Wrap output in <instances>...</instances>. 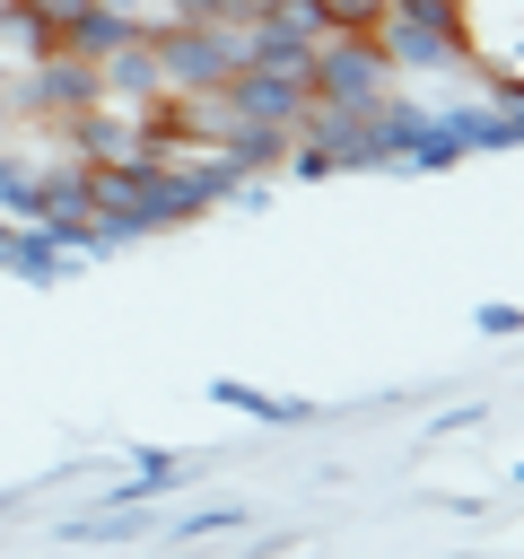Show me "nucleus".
<instances>
[{"label": "nucleus", "instance_id": "20e7f679", "mask_svg": "<svg viewBox=\"0 0 524 559\" xmlns=\"http://www.w3.org/2000/svg\"><path fill=\"white\" fill-rule=\"evenodd\" d=\"M52 140H61L79 166H148V157H157V148H148V131H140V105H114V96L79 105Z\"/></svg>", "mask_w": 524, "mask_h": 559}, {"label": "nucleus", "instance_id": "f03ea898", "mask_svg": "<svg viewBox=\"0 0 524 559\" xmlns=\"http://www.w3.org/2000/svg\"><path fill=\"white\" fill-rule=\"evenodd\" d=\"M376 52L393 61V79L402 70H463L472 61V17H428V9H384L376 17Z\"/></svg>", "mask_w": 524, "mask_h": 559}, {"label": "nucleus", "instance_id": "a211bd4d", "mask_svg": "<svg viewBox=\"0 0 524 559\" xmlns=\"http://www.w3.org/2000/svg\"><path fill=\"white\" fill-rule=\"evenodd\" d=\"M9 236H17V218H9V210H0V245H9Z\"/></svg>", "mask_w": 524, "mask_h": 559}, {"label": "nucleus", "instance_id": "6ab92c4d", "mask_svg": "<svg viewBox=\"0 0 524 559\" xmlns=\"http://www.w3.org/2000/svg\"><path fill=\"white\" fill-rule=\"evenodd\" d=\"M114 9H148V0H114Z\"/></svg>", "mask_w": 524, "mask_h": 559}, {"label": "nucleus", "instance_id": "ddd939ff", "mask_svg": "<svg viewBox=\"0 0 524 559\" xmlns=\"http://www.w3.org/2000/svg\"><path fill=\"white\" fill-rule=\"evenodd\" d=\"M183 472H192V454H166V445H140V454H131V480H140L148 498H157V489H175Z\"/></svg>", "mask_w": 524, "mask_h": 559}, {"label": "nucleus", "instance_id": "423d86ee", "mask_svg": "<svg viewBox=\"0 0 524 559\" xmlns=\"http://www.w3.org/2000/svg\"><path fill=\"white\" fill-rule=\"evenodd\" d=\"M445 114V131L463 140V157H515V140H524V105H437Z\"/></svg>", "mask_w": 524, "mask_h": 559}, {"label": "nucleus", "instance_id": "f257e3e1", "mask_svg": "<svg viewBox=\"0 0 524 559\" xmlns=\"http://www.w3.org/2000/svg\"><path fill=\"white\" fill-rule=\"evenodd\" d=\"M148 52H157V79L183 87V96H210L245 70L253 52V26L245 17H148Z\"/></svg>", "mask_w": 524, "mask_h": 559}, {"label": "nucleus", "instance_id": "7ed1b4c3", "mask_svg": "<svg viewBox=\"0 0 524 559\" xmlns=\"http://www.w3.org/2000/svg\"><path fill=\"white\" fill-rule=\"evenodd\" d=\"M306 87H314L323 105H376V96L393 87V61L376 52V35H349V26H332V35L306 52Z\"/></svg>", "mask_w": 524, "mask_h": 559}, {"label": "nucleus", "instance_id": "39448f33", "mask_svg": "<svg viewBox=\"0 0 524 559\" xmlns=\"http://www.w3.org/2000/svg\"><path fill=\"white\" fill-rule=\"evenodd\" d=\"M306 70H288V61H245L236 79H227V105L236 114H253V122H279V131H297V114H306Z\"/></svg>", "mask_w": 524, "mask_h": 559}, {"label": "nucleus", "instance_id": "9d476101", "mask_svg": "<svg viewBox=\"0 0 524 559\" xmlns=\"http://www.w3.org/2000/svg\"><path fill=\"white\" fill-rule=\"evenodd\" d=\"M61 533H70V542H140V533H157V515H148V498H122V507H96V515H70Z\"/></svg>", "mask_w": 524, "mask_h": 559}, {"label": "nucleus", "instance_id": "2eb2a0df", "mask_svg": "<svg viewBox=\"0 0 524 559\" xmlns=\"http://www.w3.org/2000/svg\"><path fill=\"white\" fill-rule=\"evenodd\" d=\"M515 323H524V314H515L507 297H489V306H480V341H515Z\"/></svg>", "mask_w": 524, "mask_h": 559}, {"label": "nucleus", "instance_id": "f3484780", "mask_svg": "<svg viewBox=\"0 0 524 559\" xmlns=\"http://www.w3.org/2000/svg\"><path fill=\"white\" fill-rule=\"evenodd\" d=\"M17 166H26V157H17V148H9V140H0V183H9V175H17Z\"/></svg>", "mask_w": 524, "mask_h": 559}, {"label": "nucleus", "instance_id": "dca6fc26", "mask_svg": "<svg viewBox=\"0 0 524 559\" xmlns=\"http://www.w3.org/2000/svg\"><path fill=\"white\" fill-rule=\"evenodd\" d=\"M384 9H428V17H472L463 0H384Z\"/></svg>", "mask_w": 524, "mask_h": 559}, {"label": "nucleus", "instance_id": "9b49d317", "mask_svg": "<svg viewBox=\"0 0 524 559\" xmlns=\"http://www.w3.org/2000/svg\"><path fill=\"white\" fill-rule=\"evenodd\" d=\"M245 524H253V515L227 498V507H192V515H175V524H166V542H210V533H245Z\"/></svg>", "mask_w": 524, "mask_h": 559}, {"label": "nucleus", "instance_id": "4468645a", "mask_svg": "<svg viewBox=\"0 0 524 559\" xmlns=\"http://www.w3.org/2000/svg\"><path fill=\"white\" fill-rule=\"evenodd\" d=\"M463 70H472V79H480V96H489V105H524V79H515V70H507V61H480V52H472V61H463Z\"/></svg>", "mask_w": 524, "mask_h": 559}, {"label": "nucleus", "instance_id": "f8f14e48", "mask_svg": "<svg viewBox=\"0 0 524 559\" xmlns=\"http://www.w3.org/2000/svg\"><path fill=\"white\" fill-rule=\"evenodd\" d=\"M0 44L35 61V52H52V26H44V17L26 9V0H0Z\"/></svg>", "mask_w": 524, "mask_h": 559}, {"label": "nucleus", "instance_id": "6e6552de", "mask_svg": "<svg viewBox=\"0 0 524 559\" xmlns=\"http://www.w3.org/2000/svg\"><path fill=\"white\" fill-rule=\"evenodd\" d=\"M0 271L26 280V288H61V280H79V253H61L44 227H17V236L0 245Z\"/></svg>", "mask_w": 524, "mask_h": 559}, {"label": "nucleus", "instance_id": "0eeeda50", "mask_svg": "<svg viewBox=\"0 0 524 559\" xmlns=\"http://www.w3.org/2000/svg\"><path fill=\"white\" fill-rule=\"evenodd\" d=\"M131 35H148V17H140V9L87 0V9L61 26V52H79V61H105V52H114V44H131Z\"/></svg>", "mask_w": 524, "mask_h": 559}, {"label": "nucleus", "instance_id": "1a4fd4ad", "mask_svg": "<svg viewBox=\"0 0 524 559\" xmlns=\"http://www.w3.org/2000/svg\"><path fill=\"white\" fill-rule=\"evenodd\" d=\"M210 402H218V411H245V419H271V428H306V419H314V402L262 393V384H245V376H210Z\"/></svg>", "mask_w": 524, "mask_h": 559}]
</instances>
